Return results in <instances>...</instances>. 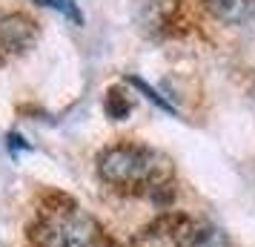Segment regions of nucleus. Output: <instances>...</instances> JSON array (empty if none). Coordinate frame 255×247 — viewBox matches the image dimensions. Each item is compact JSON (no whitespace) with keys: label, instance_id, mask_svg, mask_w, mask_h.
I'll use <instances>...</instances> for the list:
<instances>
[{"label":"nucleus","instance_id":"f257e3e1","mask_svg":"<svg viewBox=\"0 0 255 247\" xmlns=\"http://www.w3.org/2000/svg\"><path fill=\"white\" fill-rule=\"evenodd\" d=\"M98 173H101L104 181L115 184V187L163 190V181L169 178L172 167H169V158H163L155 150L135 147V144H121V147H109L101 155Z\"/></svg>","mask_w":255,"mask_h":247},{"label":"nucleus","instance_id":"f03ea898","mask_svg":"<svg viewBox=\"0 0 255 247\" xmlns=\"http://www.w3.org/2000/svg\"><path fill=\"white\" fill-rule=\"evenodd\" d=\"M98 239V224L92 216L75 204L46 210L32 227V242L37 247H92Z\"/></svg>","mask_w":255,"mask_h":247},{"label":"nucleus","instance_id":"7ed1b4c3","mask_svg":"<svg viewBox=\"0 0 255 247\" xmlns=\"http://www.w3.org/2000/svg\"><path fill=\"white\" fill-rule=\"evenodd\" d=\"M37 40V26L23 14H3L0 17V63L32 49Z\"/></svg>","mask_w":255,"mask_h":247},{"label":"nucleus","instance_id":"20e7f679","mask_svg":"<svg viewBox=\"0 0 255 247\" xmlns=\"http://www.w3.org/2000/svg\"><path fill=\"white\" fill-rule=\"evenodd\" d=\"M192 224L184 216H166L143 230L138 247H189L192 245Z\"/></svg>","mask_w":255,"mask_h":247},{"label":"nucleus","instance_id":"39448f33","mask_svg":"<svg viewBox=\"0 0 255 247\" xmlns=\"http://www.w3.org/2000/svg\"><path fill=\"white\" fill-rule=\"evenodd\" d=\"M178 14V0H143V23L146 29L163 32L166 26H172Z\"/></svg>","mask_w":255,"mask_h":247},{"label":"nucleus","instance_id":"423d86ee","mask_svg":"<svg viewBox=\"0 0 255 247\" xmlns=\"http://www.w3.org/2000/svg\"><path fill=\"white\" fill-rule=\"evenodd\" d=\"M207 6L218 14L221 20L227 23H238V20H247L255 9V0H207Z\"/></svg>","mask_w":255,"mask_h":247},{"label":"nucleus","instance_id":"0eeeda50","mask_svg":"<svg viewBox=\"0 0 255 247\" xmlns=\"http://www.w3.org/2000/svg\"><path fill=\"white\" fill-rule=\"evenodd\" d=\"M189 247H230V239L218 227H201L192 233V245Z\"/></svg>","mask_w":255,"mask_h":247},{"label":"nucleus","instance_id":"6e6552de","mask_svg":"<svg viewBox=\"0 0 255 247\" xmlns=\"http://www.w3.org/2000/svg\"><path fill=\"white\" fill-rule=\"evenodd\" d=\"M106 112L121 121V118L129 112V101H127L121 92H115V89H112V92H109V101H106Z\"/></svg>","mask_w":255,"mask_h":247},{"label":"nucleus","instance_id":"1a4fd4ad","mask_svg":"<svg viewBox=\"0 0 255 247\" xmlns=\"http://www.w3.org/2000/svg\"><path fill=\"white\" fill-rule=\"evenodd\" d=\"M129 83H135V86H138V89H140V92H143V95H146V98H149V101H152V104H158V106H161V109H166V112H175V109H172V106H169V104H166V101H163V98H161V95H158V92H155V89H149V83H143V81H140V78H129Z\"/></svg>","mask_w":255,"mask_h":247},{"label":"nucleus","instance_id":"9d476101","mask_svg":"<svg viewBox=\"0 0 255 247\" xmlns=\"http://www.w3.org/2000/svg\"><path fill=\"white\" fill-rule=\"evenodd\" d=\"M43 6H52V9H58V12H63L66 17H75V20H81V14H78V9H75V0H40Z\"/></svg>","mask_w":255,"mask_h":247}]
</instances>
